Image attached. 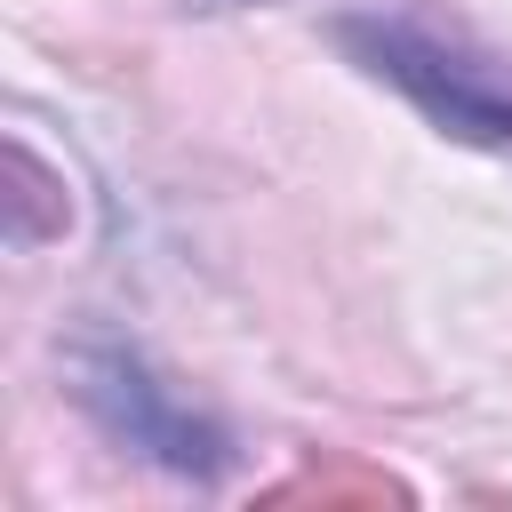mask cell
Here are the masks:
<instances>
[{
	"label": "cell",
	"instance_id": "1",
	"mask_svg": "<svg viewBox=\"0 0 512 512\" xmlns=\"http://www.w3.org/2000/svg\"><path fill=\"white\" fill-rule=\"evenodd\" d=\"M336 40L352 48L360 72L392 80L432 128H448L464 144H496V152L512 144V72H496L488 56L440 40L408 16H344Z\"/></svg>",
	"mask_w": 512,
	"mask_h": 512
},
{
	"label": "cell",
	"instance_id": "2",
	"mask_svg": "<svg viewBox=\"0 0 512 512\" xmlns=\"http://www.w3.org/2000/svg\"><path fill=\"white\" fill-rule=\"evenodd\" d=\"M96 400L112 408V424L128 432V448H152V456L176 464V472H216V464H224V440H216L200 416H184L136 360H96Z\"/></svg>",
	"mask_w": 512,
	"mask_h": 512
}]
</instances>
